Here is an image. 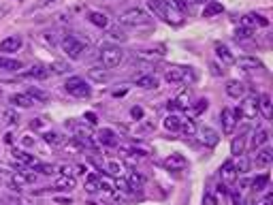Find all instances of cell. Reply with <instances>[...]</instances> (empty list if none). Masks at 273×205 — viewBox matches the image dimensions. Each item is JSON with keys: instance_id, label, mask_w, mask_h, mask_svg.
Returning a JSON list of instances; mask_svg holds the SVG:
<instances>
[{"instance_id": "1", "label": "cell", "mask_w": 273, "mask_h": 205, "mask_svg": "<svg viewBox=\"0 0 273 205\" xmlns=\"http://www.w3.org/2000/svg\"><path fill=\"white\" fill-rule=\"evenodd\" d=\"M147 6H149V9H152L158 17L165 19V22L173 24V26H179V24H181V13L175 11L173 6L167 2V0H147Z\"/></svg>"}, {"instance_id": "2", "label": "cell", "mask_w": 273, "mask_h": 205, "mask_svg": "<svg viewBox=\"0 0 273 205\" xmlns=\"http://www.w3.org/2000/svg\"><path fill=\"white\" fill-rule=\"evenodd\" d=\"M120 22L124 26H131V28H147V26L152 24V17L143 9H139V6H133V9H126L122 13Z\"/></svg>"}, {"instance_id": "3", "label": "cell", "mask_w": 273, "mask_h": 205, "mask_svg": "<svg viewBox=\"0 0 273 205\" xmlns=\"http://www.w3.org/2000/svg\"><path fill=\"white\" fill-rule=\"evenodd\" d=\"M101 62L105 68H115L124 62V49L115 47V45H107L101 49Z\"/></svg>"}, {"instance_id": "4", "label": "cell", "mask_w": 273, "mask_h": 205, "mask_svg": "<svg viewBox=\"0 0 273 205\" xmlns=\"http://www.w3.org/2000/svg\"><path fill=\"white\" fill-rule=\"evenodd\" d=\"M64 90L70 94V96H77V99H88L90 94H92V88L86 83L83 77H68L67 83H64Z\"/></svg>"}, {"instance_id": "5", "label": "cell", "mask_w": 273, "mask_h": 205, "mask_svg": "<svg viewBox=\"0 0 273 205\" xmlns=\"http://www.w3.org/2000/svg\"><path fill=\"white\" fill-rule=\"evenodd\" d=\"M235 111L239 118H243V120H254L258 115V96L245 94L241 99V105H239V109H235Z\"/></svg>"}, {"instance_id": "6", "label": "cell", "mask_w": 273, "mask_h": 205, "mask_svg": "<svg viewBox=\"0 0 273 205\" xmlns=\"http://www.w3.org/2000/svg\"><path fill=\"white\" fill-rule=\"evenodd\" d=\"M62 51L70 58V60H79L83 56V51H86V43L79 41V38H75V36H64L62 38Z\"/></svg>"}, {"instance_id": "7", "label": "cell", "mask_w": 273, "mask_h": 205, "mask_svg": "<svg viewBox=\"0 0 273 205\" xmlns=\"http://www.w3.org/2000/svg\"><path fill=\"white\" fill-rule=\"evenodd\" d=\"M220 118H222V131H224L226 135H233V133H235V126L239 124V115H237L235 109L224 107L222 113H220Z\"/></svg>"}, {"instance_id": "8", "label": "cell", "mask_w": 273, "mask_h": 205, "mask_svg": "<svg viewBox=\"0 0 273 205\" xmlns=\"http://www.w3.org/2000/svg\"><path fill=\"white\" fill-rule=\"evenodd\" d=\"M235 64L241 70H248V73H256V70H265V64L258 60L256 56H241V58H237Z\"/></svg>"}, {"instance_id": "9", "label": "cell", "mask_w": 273, "mask_h": 205, "mask_svg": "<svg viewBox=\"0 0 273 205\" xmlns=\"http://www.w3.org/2000/svg\"><path fill=\"white\" fill-rule=\"evenodd\" d=\"M24 47V38L19 34H11L6 36L4 41H0V51L2 54H15V51H19Z\"/></svg>"}, {"instance_id": "10", "label": "cell", "mask_w": 273, "mask_h": 205, "mask_svg": "<svg viewBox=\"0 0 273 205\" xmlns=\"http://www.w3.org/2000/svg\"><path fill=\"white\" fill-rule=\"evenodd\" d=\"M237 169H235V158H229V160H224L222 167H220V177H222V182L226 184H233L237 179Z\"/></svg>"}, {"instance_id": "11", "label": "cell", "mask_w": 273, "mask_h": 205, "mask_svg": "<svg viewBox=\"0 0 273 205\" xmlns=\"http://www.w3.org/2000/svg\"><path fill=\"white\" fill-rule=\"evenodd\" d=\"M226 94L231 96V99H243L245 94H248V86H245L243 81L239 79H231L229 83H226Z\"/></svg>"}, {"instance_id": "12", "label": "cell", "mask_w": 273, "mask_h": 205, "mask_svg": "<svg viewBox=\"0 0 273 205\" xmlns=\"http://www.w3.org/2000/svg\"><path fill=\"white\" fill-rule=\"evenodd\" d=\"M162 165H165V169H169V171H181L188 167V158L184 154H171L169 158H165Z\"/></svg>"}, {"instance_id": "13", "label": "cell", "mask_w": 273, "mask_h": 205, "mask_svg": "<svg viewBox=\"0 0 273 205\" xmlns=\"http://www.w3.org/2000/svg\"><path fill=\"white\" fill-rule=\"evenodd\" d=\"M269 24V19L267 17H263V15H258V13H248V15H243L241 17V26L243 28H265V26Z\"/></svg>"}, {"instance_id": "14", "label": "cell", "mask_w": 273, "mask_h": 205, "mask_svg": "<svg viewBox=\"0 0 273 205\" xmlns=\"http://www.w3.org/2000/svg\"><path fill=\"white\" fill-rule=\"evenodd\" d=\"M250 133V126H243V131L237 135L235 139H233V143H231V154L233 156H241L243 154V150H245V135Z\"/></svg>"}, {"instance_id": "15", "label": "cell", "mask_w": 273, "mask_h": 205, "mask_svg": "<svg viewBox=\"0 0 273 205\" xmlns=\"http://www.w3.org/2000/svg\"><path fill=\"white\" fill-rule=\"evenodd\" d=\"M197 133L201 135V141L207 145V147H213V145H218V141H220V135L213 131L211 126H203V128H197Z\"/></svg>"}, {"instance_id": "16", "label": "cell", "mask_w": 273, "mask_h": 205, "mask_svg": "<svg viewBox=\"0 0 273 205\" xmlns=\"http://www.w3.org/2000/svg\"><path fill=\"white\" fill-rule=\"evenodd\" d=\"M186 77H188V68L186 67H171L165 73V79L169 83H173V86H175V83H181Z\"/></svg>"}, {"instance_id": "17", "label": "cell", "mask_w": 273, "mask_h": 205, "mask_svg": "<svg viewBox=\"0 0 273 205\" xmlns=\"http://www.w3.org/2000/svg\"><path fill=\"white\" fill-rule=\"evenodd\" d=\"M9 102L13 107H22V109H28L32 107V102H34V99L28 94V92H17V94H11L9 96Z\"/></svg>"}, {"instance_id": "18", "label": "cell", "mask_w": 273, "mask_h": 205, "mask_svg": "<svg viewBox=\"0 0 273 205\" xmlns=\"http://www.w3.org/2000/svg\"><path fill=\"white\" fill-rule=\"evenodd\" d=\"M254 163L256 167H269L273 163V150L269 145H265V147H258L256 150V158H254Z\"/></svg>"}, {"instance_id": "19", "label": "cell", "mask_w": 273, "mask_h": 205, "mask_svg": "<svg viewBox=\"0 0 273 205\" xmlns=\"http://www.w3.org/2000/svg\"><path fill=\"white\" fill-rule=\"evenodd\" d=\"M88 22L94 24L96 28H109V15L105 11H90L88 13Z\"/></svg>"}, {"instance_id": "20", "label": "cell", "mask_w": 273, "mask_h": 205, "mask_svg": "<svg viewBox=\"0 0 273 205\" xmlns=\"http://www.w3.org/2000/svg\"><path fill=\"white\" fill-rule=\"evenodd\" d=\"M88 77H90L92 81H96V83H105V81L111 79L109 70H107V68H102V67H92V68L88 70Z\"/></svg>"}, {"instance_id": "21", "label": "cell", "mask_w": 273, "mask_h": 205, "mask_svg": "<svg viewBox=\"0 0 273 205\" xmlns=\"http://www.w3.org/2000/svg\"><path fill=\"white\" fill-rule=\"evenodd\" d=\"M269 143V133L267 128H258V131L252 135V150H258V147L267 145Z\"/></svg>"}, {"instance_id": "22", "label": "cell", "mask_w": 273, "mask_h": 205, "mask_svg": "<svg viewBox=\"0 0 273 205\" xmlns=\"http://www.w3.org/2000/svg\"><path fill=\"white\" fill-rule=\"evenodd\" d=\"M136 86L143 90H154L158 88V77L156 75H139L136 77Z\"/></svg>"}, {"instance_id": "23", "label": "cell", "mask_w": 273, "mask_h": 205, "mask_svg": "<svg viewBox=\"0 0 273 205\" xmlns=\"http://www.w3.org/2000/svg\"><path fill=\"white\" fill-rule=\"evenodd\" d=\"M179 133L186 135V137H192V135H197V122L192 118H181L179 122Z\"/></svg>"}, {"instance_id": "24", "label": "cell", "mask_w": 273, "mask_h": 205, "mask_svg": "<svg viewBox=\"0 0 273 205\" xmlns=\"http://www.w3.org/2000/svg\"><path fill=\"white\" fill-rule=\"evenodd\" d=\"M0 118H2L4 126H17L19 124V113L15 109H4V111H0Z\"/></svg>"}, {"instance_id": "25", "label": "cell", "mask_w": 273, "mask_h": 205, "mask_svg": "<svg viewBox=\"0 0 273 205\" xmlns=\"http://www.w3.org/2000/svg\"><path fill=\"white\" fill-rule=\"evenodd\" d=\"M26 77H30V79H47V77H49V68L43 67V64H34V67L26 73Z\"/></svg>"}, {"instance_id": "26", "label": "cell", "mask_w": 273, "mask_h": 205, "mask_svg": "<svg viewBox=\"0 0 273 205\" xmlns=\"http://www.w3.org/2000/svg\"><path fill=\"white\" fill-rule=\"evenodd\" d=\"M54 186H56L58 190H67V192H68V190H73V188H75L77 182H75V177H73V175H60V177L56 179V184H54Z\"/></svg>"}, {"instance_id": "27", "label": "cell", "mask_w": 273, "mask_h": 205, "mask_svg": "<svg viewBox=\"0 0 273 205\" xmlns=\"http://www.w3.org/2000/svg\"><path fill=\"white\" fill-rule=\"evenodd\" d=\"M258 111H263L265 118H271V96L267 92H263L261 96H258Z\"/></svg>"}, {"instance_id": "28", "label": "cell", "mask_w": 273, "mask_h": 205, "mask_svg": "<svg viewBox=\"0 0 273 205\" xmlns=\"http://www.w3.org/2000/svg\"><path fill=\"white\" fill-rule=\"evenodd\" d=\"M216 56H218V60H222V64H233L235 62V56L229 51V47L226 45H216Z\"/></svg>"}, {"instance_id": "29", "label": "cell", "mask_w": 273, "mask_h": 205, "mask_svg": "<svg viewBox=\"0 0 273 205\" xmlns=\"http://www.w3.org/2000/svg\"><path fill=\"white\" fill-rule=\"evenodd\" d=\"M96 139H99V143H102V145H115V143H118V139H115V133L111 131V128H102Z\"/></svg>"}, {"instance_id": "30", "label": "cell", "mask_w": 273, "mask_h": 205, "mask_svg": "<svg viewBox=\"0 0 273 205\" xmlns=\"http://www.w3.org/2000/svg\"><path fill=\"white\" fill-rule=\"evenodd\" d=\"M267 184H269V173H261V175H256L250 182V186H252V190H254V192L265 190V188H267Z\"/></svg>"}, {"instance_id": "31", "label": "cell", "mask_w": 273, "mask_h": 205, "mask_svg": "<svg viewBox=\"0 0 273 205\" xmlns=\"http://www.w3.org/2000/svg\"><path fill=\"white\" fill-rule=\"evenodd\" d=\"M222 11H224L222 4L216 2V0H209V2H207V6L203 9V17H216V15H220Z\"/></svg>"}, {"instance_id": "32", "label": "cell", "mask_w": 273, "mask_h": 205, "mask_svg": "<svg viewBox=\"0 0 273 205\" xmlns=\"http://www.w3.org/2000/svg\"><path fill=\"white\" fill-rule=\"evenodd\" d=\"M13 156H15V160L17 163H22V165H26V167H34L38 160L32 156V154H28V152H24V150H17L15 154H13Z\"/></svg>"}, {"instance_id": "33", "label": "cell", "mask_w": 273, "mask_h": 205, "mask_svg": "<svg viewBox=\"0 0 273 205\" xmlns=\"http://www.w3.org/2000/svg\"><path fill=\"white\" fill-rule=\"evenodd\" d=\"M179 122H181L179 115L169 113L167 118H165V128H167V131H171V133H177L179 131Z\"/></svg>"}, {"instance_id": "34", "label": "cell", "mask_w": 273, "mask_h": 205, "mask_svg": "<svg viewBox=\"0 0 273 205\" xmlns=\"http://www.w3.org/2000/svg\"><path fill=\"white\" fill-rule=\"evenodd\" d=\"M24 64L19 60H13V58H0V68L2 70H19Z\"/></svg>"}, {"instance_id": "35", "label": "cell", "mask_w": 273, "mask_h": 205, "mask_svg": "<svg viewBox=\"0 0 273 205\" xmlns=\"http://www.w3.org/2000/svg\"><path fill=\"white\" fill-rule=\"evenodd\" d=\"M190 107H192V113L194 115H201V113L207 111V107H209V101H207V99H199V101L190 102Z\"/></svg>"}, {"instance_id": "36", "label": "cell", "mask_w": 273, "mask_h": 205, "mask_svg": "<svg viewBox=\"0 0 273 205\" xmlns=\"http://www.w3.org/2000/svg\"><path fill=\"white\" fill-rule=\"evenodd\" d=\"M105 169L111 173V175H115V177H120L122 173H124V165L122 163H118V160H109V163L105 165Z\"/></svg>"}, {"instance_id": "37", "label": "cell", "mask_w": 273, "mask_h": 205, "mask_svg": "<svg viewBox=\"0 0 273 205\" xmlns=\"http://www.w3.org/2000/svg\"><path fill=\"white\" fill-rule=\"evenodd\" d=\"M86 190H90V192L101 190V177L94 175V173H90V175L86 177Z\"/></svg>"}, {"instance_id": "38", "label": "cell", "mask_w": 273, "mask_h": 205, "mask_svg": "<svg viewBox=\"0 0 273 205\" xmlns=\"http://www.w3.org/2000/svg\"><path fill=\"white\" fill-rule=\"evenodd\" d=\"M162 54H165V51L152 54V51H147V49H141V51H136V58H141V60H147V62H154V60H160Z\"/></svg>"}, {"instance_id": "39", "label": "cell", "mask_w": 273, "mask_h": 205, "mask_svg": "<svg viewBox=\"0 0 273 205\" xmlns=\"http://www.w3.org/2000/svg\"><path fill=\"white\" fill-rule=\"evenodd\" d=\"M239 160H235V169H237V173H248V169H250V163H248V158L243 156H237Z\"/></svg>"}, {"instance_id": "40", "label": "cell", "mask_w": 273, "mask_h": 205, "mask_svg": "<svg viewBox=\"0 0 273 205\" xmlns=\"http://www.w3.org/2000/svg\"><path fill=\"white\" fill-rule=\"evenodd\" d=\"M49 73H56V75H60V73H67V64L64 62H54V64H49Z\"/></svg>"}, {"instance_id": "41", "label": "cell", "mask_w": 273, "mask_h": 205, "mask_svg": "<svg viewBox=\"0 0 273 205\" xmlns=\"http://www.w3.org/2000/svg\"><path fill=\"white\" fill-rule=\"evenodd\" d=\"M167 2H169V4H171V6H173V9H175V11H179V13H181V15H184V13H186V9H188V4L184 2V0H167Z\"/></svg>"}, {"instance_id": "42", "label": "cell", "mask_w": 273, "mask_h": 205, "mask_svg": "<svg viewBox=\"0 0 273 205\" xmlns=\"http://www.w3.org/2000/svg\"><path fill=\"white\" fill-rule=\"evenodd\" d=\"M43 137H45V141H47V143H54V145H60L62 143V137L58 133H45Z\"/></svg>"}, {"instance_id": "43", "label": "cell", "mask_w": 273, "mask_h": 205, "mask_svg": "<svg viewBox=\"0 0 273 205\" xmlns=\"http://www.w3.org/2000/svg\"><path fill=\"white\" fill-rule=\"evenodd\" d=\"M101 177V188L102 190H107V192H113V188H115V184L109 179L107 175H99Z\"/></svg>"}, {"instance_id": "44", "label": "cell", "mask_w": 273, "mask_h": 205, "mask_svg": "<svg viewBox=\"0 0 273 205\" xmlns=\"http://www.w3.org/2000/svg\"><path fill=\"white\" fill-rule=\"evenodd\" d=\"M141 184H143V179L136 175V173H133L131 175V179H128V188H133V190H136V188H141Z\"/></svg>"}, {"instance_id": "45", "label": "cell", "mask_w": 273, "mask_h": 205, "mask_svg": "<svg viewBox=\"0 0 273 205\" xmlns=\"http://www.w3.org/2000/svg\"><path fill=\"white\" fill-rule=\"evenodd\" d=\"M28 94H30L34 101H36V99H38V101H47V99H49L47 94L41 92V90H36V88H30V90H28Z\"/></svg>"}, {"instance_id": "46", "label": "cell", "mask_w": 273, "mask_h": 205, "mask_svg": "<svg viewBox=\"0 0 273 205\" xmlns=\"http://www.w3.org/2000/svg\"><path fill=\"white\" fill-rule=\"evenodd\" d=\"M109 36L115 38V41H126L124 30H120V28H111V30H109Z\"/></svg>"}, {"instance_id": "47", "label": "cell", "mask_w": 273, "mask_h": 205, "mask_svg": "<svg viewBox=\"0 0 273 205\" xmlns=\"http://www.w3.org/2000/svg\"><path fill=\"white\" fill-rule=\"evenodd\" d=\"M32 169L41 171V173H45V175H51V173H54V167H51V165H41V163H36Z\"/></svg>"}, {"instance_id": "48", "label": "cell", "mask_w": 273, "mask_h": 205, "mask_svg": "<svg viewBox=\"0 0 273 205\" xmlns=\"http://www.w3.org/2000/svg\"><path fill=\"white\" fill-rule=\"evenodd\" d=\"M248 36H250V28H243V26H241V28L235 30V38H237V41H239V38H248Z\"/></svg>"}, {"instance_id": "49", "label": "cell", "mask_w": 273, "mask_h": 205, "mask_svg": "<svg viewBox=\"0 0 273 205\" xmlns=\"http://www.w3.org/2000/svg\"><path fill=\"white\" fill-rule=\"evenodd\" d=\"M58 169H60L62 175H73V167H70V165H60Z\"/></svg>"}, {"instance_id": "50", "label": "cell", "mask_w": 273, "mask_h": 205, "mask_svg": "<svg viewBox=\"0 0 273 205\" xmlns=\"http://www.w3.org/2000/svg\"><path fill=\"white\" fill-rule=\"evenodd\" d=\"M205 205H218L216 203V197H213L211 192H207V195H205Z\"/></svg>"}, {"instance_id": "51", "label": "cell", "mask_w": 273, "mask_h": 205, "mask_svg": "<svg viewBox=\"0 0 273 205\" xmlns=\"http://www.w3.org/2000/svg\"><path fill=\"white\" fill-rule=\"evenodd\" d=\"M131 115H133V118H143V109L141 107H133L131 109Z\"/></svg>"}, {"instance_id": "52", "label": "cell", "mask_w": 273, "mask_h": 205, "mask_svg": "<svg viewBox=\"0 0 273 205\" xmlns=\"http://www.w3.org/2000/svg\"><path fill=\"white\" fill-rule=\"evenodd\" d=\"M86 118H88L90 124H96V115L94 113H86Z\"/></svg>"}, {"instance_id": "53", "label": "cell", "mask_w": 273, "mask_h": 205, "mask_svg": "<svg viewBox=\"0 0 273 205\" xmlns=\"http://www.w3.org/2000/svg\"><path fill=\"white\" fill-rule=\"evenodd\" d=\"M4 141H6V143H13V135H11V133H6V137H4Z\"/></svg>"}, {"instance_id": "54", "label": "cell", "mask_w": 273, "mask_h": 205, "mask_svg": "<svg viewBox=\"0 0 273 205\" xmlns=\"http://www.w3.org/2000/svg\"><path fill=\"white\" fill-rule=\"evenodd\" d=\"M194 2H199V4H203V2H209V0H194Z\"/></svg>"}, {"instance_id": "55", "label": "cell", "mask_w": 273, "mask_h": 205, "mask_svg": "<svg viewBox=\"0 0 273 205\" xmlns=\"http://www.w3.org/2000/svg\"><path fill=\"white\" fill-rule=\"evenodd\" d=\"M47 2H56V0H47Z\"/></svg>"}, {"instance_id": "56", "label": "cell", "mask_w": 273, "mask_h": 205, "mask_svg": "<svg viewBox=\"0 0 273 205\" xmlns=\"http://www.w3.org/2000/svg\"><path fill=\"white\" fill-rule=\"evenodd\" d=\"M0 205H2V203H0Z\"/></svg>"}]
</instances>
